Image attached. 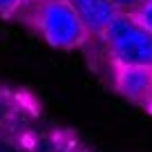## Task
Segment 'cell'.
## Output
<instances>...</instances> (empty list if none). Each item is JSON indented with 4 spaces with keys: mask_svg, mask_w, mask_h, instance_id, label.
I'll return each mask as SVG.
<instances>
[{
    "mask_svg": "<svg viewBox=\"0 0 152 152\" xmlns=\"http://www.w3.org/2000/svg\"><path fill=\"white\" fill-rule=\"evenodd\" d=\"M148 110H150V114H152V99H150V103H148Z\"/></svg>",
    "mask_w": 152,
    "mask_h": 152,
    "instance_id": "obj_8",
    "label": "cell"
},
{
    "mask_svg": "<svg viewBox=\"0 0 152 152\" xmlns=\"http://www.w3.org/2000/svg\"><path fill=\"white\" fill-rule=\"evenodd\" d=\"M101 38L114 63L152 67V36L130 14H116Z\"/></svg>",
    "mask_w": 152,
    "mask_h": 152,
    "instance_id": "obj_2",
    "label": "cell"
},
{
    "mask_svg": "<svg viewBox=\"0 0 152 152\" xmlns=\"http://www.w3.org/2000/svg\"><path fill=\"white\" fill-rule=\"evenodd\" d=\"M130 16H132V18L152 36V0H143L141 7H139L134 14H130Z\"/></svg>",
    "mask_w": 152,
    "mask_h": 152,
    "instance_id": "obj_5",
    "label": "cell"
},
{
    "mask_svg": "<svg viewBox=\"0 0 152 152\" xmlns=\"http://www.w3.org/2000/svg\"><path fill=\"white\" fill-rule=\"evenodd\" d=\"M69 2L85 23L87 31L96 34V36H101L107 29V25L114 20V16L119 14L110 0H69Z\"/></svg>",
    "mask_w": 152,
    "mask_h": 152,
    "instance_id": "obj_4",
    "label": "cell"
},
{
    "mask_svg": "<svg viewBox=\"0 0 152 152\" xmlns=\"http://www.w3.org/2000/svg\"><path fill=\"white\" fill-rule=\"evenodd\" d=\"M27 0H0V14H14V11H18L20 7L25 5Z\"/></svg>",
    "mask_w": 152,
    "mask_h": 152,
    "instance_id": "obj_7",
    "label": "cell"
},
{
    "mask_svg": "<svg viewBox=\"0 0 152 152\" xmlns=\"http://www.w3.org/2000/svg\"><path fill=\"white\" fill-rule=\"evenodd\" d=\"M114 85L125 99L148 107L152 99V67L114 63Z\"/></svg>",
    "mask_w": 152,
    "mask_h": 152,
    "instance_id": "obj_3",
    "label": "cell"
},
{
    "mask_svg": "<svg viewBox=\"0 0 152 152\" xmlns=\"http://www.w3.org/2000/svg\"><path fill=\"white\" fill-rule=\"evenodd\" d=\"M36 27L56 49L81 47L90 36L85 23L76 14L69 0H45L36 9Z\"/></svg>",
    "mask_w": 152,
    "mask_h": 152,
    "instance_id": "obj_1",
    "label": "cell"
},
{
    "mask_svg": "<svg viewBox=\"0 0 152 152\" xmlns=\"http://www.w3.org/2000/svg\"><path fill=\"white\" fill-rule=\"evenodd\" d=\"M114 5V9L119 11V14H134V11L141 7L143 0H110Z\"/></svg>",
    "mask_w": 152,
    "mask_h": 152,
    "instance_id": "obj_6",
    "label": "cell"
}]
</instances>
